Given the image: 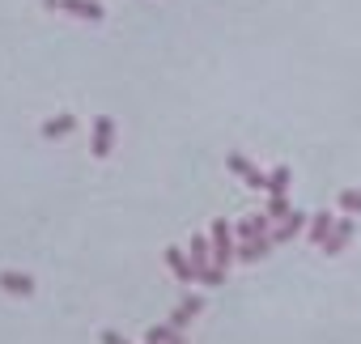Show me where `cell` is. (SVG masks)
<instances>
[{
    "mask_svg": "<svg viewBox=\"0 0 361 344\" xmlns=\"http://www.w3.org/2000/svg\"><path fill=\"white\" fill-rule=\"evenodd\" d=\"M302 226H306V217H302V213H293V217H289V221H285V226L276 230V238L285 242V238H293V234H302Z\"/></svg>",
    "mask_w": 361,
    "mask_h": 344,
    "instance_id": "obj_6",
    "label": "cell"
},
{
    "mask_svg": "<svg viewBox=\"0 0 361 344\" xmlns=\"http://www.w3.org/2000/svg\"><path fill=\"white\" fill-rule=\"evenodd\" d=\"M230 166H234V170H238V175H243V179H247V183H251V188H268V183H272V179H264V175H259V170H255V166H247V161H243V157H234V161H230Z\"/></svg>",
    "mask_w": 361,
    "mask_h": 344,
    "instance_id": "obj_3",
    "label": "cell"
},
{
    "mask_svg": "<svg viewBox=\"0 0 361 344\" xmlns=\"http://www.w3.org/2000/svg\"><path fill=\"white\" fill-rule=\"evenodd\" d=\"M331 230H336V217L331 213H314V221H310V242H327L331 238Z\"/></svg>",
    "mask_w": 361,
    "mask_h": 344,
    "instance_id": "obj_2",
    "label": "cell"
},
{
    "mask_svg": "<svg viewBox=\"0 0 361 344\" xmlns=\"http://www.w3.org/2000/svg\"><path fill=\"white\" fill-rule=\"evenodd\" d=\"M336 200H340V209H344V213H361V192H357V188H344Z\"/></svg>",
    "mask_w": 361,
    "mask_h": 344,
    "instance_id": "obj_5",
    "label": "cell"
},
{
    "mask_svg": "<svg viewBox=\"0 0 361 344\" xmlns=\"http://www.w3.org/2000/svg\"><path fill=\"white\" fill-rule=\"evenodd\" d=\"M213 234H217V259L226 264V259H230V226H226V221H217V230H213Z\"/></svg>",
    "mask_w": 361,
    "mask_h": 344,
    "instance_id": "obj_4",
    "label": "cell"
},
{
    "mask_svg": "<svg viewBox=\"0 0 361 344\" xmlns=\"http://www.w3.org/2000/svg\"><path fill=\"white\" fill-rule=\"evenodd\" d=\"M348 238H353V221L344 217V221H336V230H331V238L323 242V251H327V255H340V251L348 247Z\"/></svg>",
    "mask_w": 361,
    "mask_h": 344,
    "instance_id": "obj_1",
    "label": "cell"
}]
</instances>
